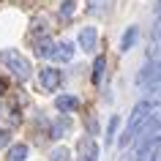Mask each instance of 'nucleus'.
I'll return each mask as SVG.
<instances>
[{"label": "nucleus", "instance_id": "obj_1", "mask_svg": "<svg viewBox=\"0 0 161 161\" xmlns=\"http://www.w3.org/2000/svg\"><path fill=\"white\" fill-rule=\"evenodd\" d=\"M158 109H161V101H156V98H147V96H145L142 101L134 107L131 118H128V128H126V134L120 136V147H126L128 142H134V134L139 131V126H142L150 115H156Z\"/></svg>", "mask_w": 161, "mask_h": 161}, {"label": "nucleus", "instance_id": "obj_2", "mask_svg": "<svg viewBox=\"0 0 161 161\" xmlns=\"http://www.w3.org/2000/svg\"><path fill=\"white\" fill-rule=\"evenodd\" d=\"M36 55L44 60H52V63H68V60H74V44L44 38V41H36Z\"/></svg>", "mask_w": 161, "mask_h": 161}, {"label": "nucleus", "instance_id": "obj_3", "mask_svg": "<svg viewBox=\"0 0 161 161\" xmlns=\"http://www.w3.org/2000/svg\"><path fill=\"white\" fill-rule=\"evenodd\" d=\"M0 60H3V63L8 66V71L17 76V79H22V82H25V79H30V74H33L30 60H27L25 55H19L17 49H3V52H0Z\"/></svg>", "mask_w": 161, "mask_h": 161}, {"label": "nucleus", "instance_id": "obj_4", "mask_svg": "<svg viewBox=\"0 0 161 161\" xmlns=\"http://www.w3.org/2000/svg\"><path fill=\"white\" fill-rule=\"evenodd\" d=\"M156 82H161V58H153L150 63L136 74V85H142V87H150V85H156Z\"/></svg>", "mask_w": 161, "mask_h": 161}, {"label": "nucleus", "instance_id": "obj_5", "mask_svg": "<svg viewBox=\"0 0 161 161\" xmlns=\"http://www.w3.org/2000/svg\"><path fill=\"white\" fill-rule=\"evenodd\" d=\"M76 161H98V145L90 136H79L76 142Z\"/></svg>", "mask_w": 161, "mask_h": 161}, {"label": "nucleus", "instance_id": "obj_6", "mask_svg": "<svg viewBox=\"0 0 161 161\" xmlns=\"http://www.w3.org/2000/svg\"><path fill=\"white\" fill-rule=\"evenodd\" d=\"M38 82H41L44 90H58L60 82H63V74H60L58 68L47 66V68H41V71H38Z\"/></svg>", "mask_w": 161, "mask_h": 161}, {"label": "nucleus", "instance_id": "obj_7", "mask_svg": "<svg viewBox=\"0 0 161 161\" xmlns=\"http://www.w3.org/2000/svg\"><path fill=\"white\" fill-rule=\"evenodd\" d=\"M96 44H98V30H96V27H82V30H79V49L93 55Z\"/></svg>", "mask_w": 161, "mask_h": 161}, {"label": "nucleus", "instance_id": "obj_8", "mask_svg": "<svg viewBox=\"0 0 161 161\" xmlns=\"http://www.w3.org/2000/svg\"><path fill=\"white\" fill-rule=\"evenodd\" d=\"M55 107H58V112L68 115V112L79 109V98H76V96H58V98H55Z\"/></svg>", "mask_w": 161, "mask_h": 161}, {"label": "nucleus", "instance_id": "obj_9", "mask_svg": "<svg viewBox=\"0 0 161 161\" xmlns=\"http://www.w3.org/2000/svg\"><path fill=\"white\" fill-rule=\"evenodd\" d=\"M136 38H139V27H126V33H123V38H120V52H131L134 49Z\"/></svg>", "mask_w": 161, "mask_h": 161}, {"label": "nucleus", "instance_id": "obj_10", "mask_svg": "<svg viewBox=\"0 0 161 161\" xmlns=\"http://www.w3.org/2000/svg\"><path fill=\"white\" fill-rule=\"evenodd\" d=\"M27 158V145H11L8 147V156H6V161H25Z\"/></svg>", "mask_w": 161, "mask_h": 161}, {"label": "nucleus", "instance_id": "obj_11", "mask_svg": "<svg viewBox=\"0 0 161 161\" xmlns=\"http://www.w3.org/2000/svg\"><path fill=\"white\" fill-rule=\"evenodd\" d=\"M66 128H68V118L63 115L60 120H55V123L49 126V136H52V139H60V136L66 134Z\"/></svg>", "mask_w": 161, "mask_h": 161}, {"label": "nucleus", "instance_id": "obj_12", "mask_svg": "<svg viewBox=\"0 0 161 161\" xmlns=\"http://www.w3.org/2000/svg\"><path fill=\"white\" fill-rule=\"evenodd\" d=\"M104 66H107V58H104V55H98V58H96V63H93V82H96V85L104 79Z\"/></svg>", "mask_w": 161, "mask_h": 161}, {"label": "nucleus", "instance_id": "obj_13", "mask_svg": "<svg viewBox=\"0 0 161 161\" xmlns=\"http://www.w3.org/2000/svg\"><path fill=\"white\" fill-rule=\"evenodd\" d=\"M74 11H76V0H63V3H60V17L63 19H71Z\"/></svg>", "mask_w": 161, "mask_h": 161}, {"label": "nucleus", "instance_id": "obj_14", "mask_svg": "<svg viewBox=\"0 0 161 161\" xmlns=\"http://www.w3.org/2000/svg\"><path fill=\"white\" fill-rule=\"evenodd\" d=\"M118 126H120L118 115H112V118H109V126H107V145H112V142H115V134H118Z\"/></svg>", "mask_w": 161, "mask_h": 161}, {"label": "nucleus", "instance_id": "obj_15", "mask_svg": "<svg viewBox=\"0 0 161 161\" xmlns=\"http://www.w3.org/2000/svg\"><path fill=\"white\" fill-rule=\"evenodd\" d=\"M49 161H71V153H68L66 147H55V150L49 153Z\"/></svg>", "mask_w": 161, "mask_h": 161}, {"label": "nucleus", "instance_id": "obj_16", "mask_svg": "<svg viewBox=\"0 0 161 161\" xmlns=\"http://www.w3.org/2000/svg\"><path fill=\"white\" fill-rule=\"evenodd\" d=\"M107 3H109V0H90V14H101L104 8H107Z\"/></svg>", "mask_w": 161, "mask_h": 161}, {"label": "nucleus", "instance_id": "obj_17", "mask_svg": "<svg viewBox=\"0 0 161 161\" xmlns=\"http://www.w3.org/2000/svg\"><path fill=\"white\" fill-rule=\"evenodd\" d=\"M8 128H0V150H3V147H6V145H8Z\"/></svg>", "mask_w": 161, "mask_h": 161}, {"label": "nucleus", "instance_id": "obj_18", "mask_svg": "<svg viewBox=\"0 0 161 161\" xmlns=\"http://www.w3.org/2000/svg\"><path fill=\"white\" fill-rule=\"evenodd\" d=\"M156 17H161V0L156 3Z\"/></svg>", "mask_w": 161, "mask_h": 161}, {"label": "nucleus", "instance_id": "obj_19", "mask_svg": "<svg viewBox=\"0 0 161 161\" xmlns=\"http://www.w3.org/2000/svg\"><path fill=\"white\" fill-rule=\"evenodd\" d=\"M3 87H6V85H3V79H0V93H3Z\"/></svg>", "mask_w": 161, "mask_h": 161}]
</instances>
